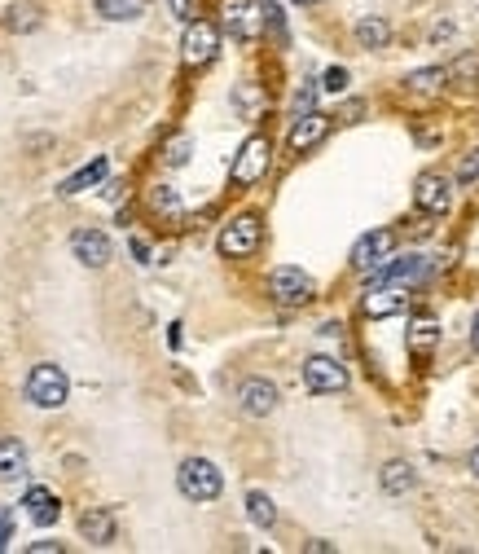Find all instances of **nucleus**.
Masks as SVG:
<instances>
[{
	"label": "nucleus",
	"mask_w": 479,
	"mask_h": 554,
	"mask_svg": "<svg viewBox=\"0 0 479 554\" xmlns=\"http://www.w3.org/2000/svg\"><path fill=\"white\" fill-rule=\"evenodd\" d=\"M295 5H321V0H295Z\"/></svg>",
	"instance_id": "39"
},
{
	"label": "nucleus",
	"mask_w": 479,
	"mask_h": 554,
	"mask_svg": "<svg viewBox=\"0 0 479 554\" xmlns=\"http://www.w3.org/2000/svg\"><path fill=\"white\" fill-rule=\"evenodd\" d=\"M0 27L14 31V36H27V31L40 27V5H31V0H14V5L0 14Z\"/></svg>",
	"instance_id": "18"
},
{
	"label": "nucleus",
	"mask_w": 479,
	"mask_h": 554,
	"mask_svg": "<svg viewBox=\"0 0 479 554\" xmlns=\"http://www.w3.org/2000/svg\"><path fill=\"white\" fill-rule=\"evenodd\" d=\"M383 282H396V286H418L427 277V260L422 256H405V260H387L383 264Z\"/></svg>",
	"instance_id": "20"
},
{
	"label": "nucleus",
	"mask_w": 479,
	"mask_h": 554,
	"mask_svg": "<svg viewBox=\"0 0 479 554\" xmlns=\"http://www.w3.org/2000/svg\"><path fill=\"white\" fill-rule=\"evenodd\" d=\"M176 489H181V497L203 506V502H216V497L225 493V475H220V467L207 458H185L181 471H176Z\"/></svg>",
	"instance_id": "1"
},
{
	"label": "nucleus",
	"mask_w": 479,
	"mask_h": 554,
	"mask_svg": "<svg viewBox=\"0 0 479 554\" xmlns=\"http://www.w3.org/2000/svg\"><path fill=\"white\" fill-rule=\"evenodd\" d=\"M172 14L189 22V18H194V0H172Z\"/></svg>",
	"instance_id": "35"
},
{
	"label": "nucleus",
	"mask_w": 479,
	"mask_h": 554,
	"mask_svg": "<svg viewBox=\"0 0 479 554\" xmlns=\"http://www.w3.org/2000/svg\"><path fill=\"white\" fill-rule=\"evenodd\" d=\"M150 203H154V212H181V198L167 190V185H159V190L150 194Z\"/></svg>",
	"instance_id": "28"
},
{
	"label": "nucleus",
	"mask_w": 479,
	"mask_h": 554,
	"mask_svg": "<svg viewBox=\"0 0 479 554\" xmlns=\"http://www.w3.org/2000/svg\"><path fill=\"white\" fill-rule=\"evenodd\" d=\"M27 475V445L18 436H0V480H22Z\"/></svg>",
	"instance_id": "17"
},
{
	"label": "nucleus",
	"mask_w": 479,
	"mask_h": 554,
	"mask_svg": "<svg viewBox=\"0 0 479 554\" xmlns=\"http://www.w3.org/2000/svg\"><path fill=\"white\" fill-rule=\"evenodd\" d=\"M216 49H220V31L211 27V22L189 18V31H185V44H181V58H185L189 66H207L211 58H216Z\"/></svg>",
	"instance_id": "9"
},
{
	"label": "nucleus",
	"mask_w": 479,
	"mask_h": 554,
	"mask_svg": "<svg viewBox=\"0 0 479 554\" xmlns=\"http://www.w3.org/2000/svg\"><path fill=\"white\" fill-rule=\"evenodd\" d=\"M185 159H189V141L181 137V141H172V146H167V163H172V168H181Z\"/></svg>",
	"instance_id": "32"
},
{
	"label": "nucleus",
	"mask_w": 479,
	"mask_h": 554,
	"mask_svg": "<svg viewBox=\"0 0 479 554\" xmlns=\"http://www.w3.org/2000/svg\"><path fill=\"white\" fill-rule=\"evenodd\" d=\"M326 132H330V119L317 115V110H308V115L295 119V128H291V137H286V141H291V150L304 154V150H313L317 141H326Z\"/></svg>",
	"instance_id": "15"
},
{
	"label": "nucleus",
	"mask_w": 479,
	"mask_h": 554,
	"mask_svg": "<svg viewBox=\"0 0 479 554\" xmlns=\"http://www.w3.org/2000/svg\"><path fill=\"white\" fill-rule=\"evenodd\" d=\"M264 27V9L255 0H225V31L233 40H255Z\"/></svg>",
	"instance_id": "10"
},
{
	"label": "nucleus",
	"mask_w": 479,
	"mask_h": 554,
	"mask_svg": "<svg viewBox=\"0 0 479 554\" xmlns=\"http://www.w3.org/2000/svg\"><path fill=\"white\" fill-rule=\"evenodd\" d=\"M418 489V471L409 467V462H400L392 458L383 467V493H392V497H405V493H414Z\"/></svg>",
	"instance_id": "19"
},
{
	"label": "nucleus",
	"mask_w": 479,
	"mask_h": 554,
	"mask_svg": "<svg viewBox=\"0 0 479 554\" xmlns=\"http://www.w3.org/2000/svg\"><path fill=\"white\" fill-rule=\"evenodd\" d=\"M247 515H251V524H255V528H273V524H277V506H273V497H269V493H260V489H251V493H247Z\"/></svg>",
	"instance_id": "23"
},
{
	"label": "nucleus",
	"mask_w": 479,
	"mask_h": 554,
	"mask_svg": "<svg viewBox=\"0 0 479 554\" xmlns=\"http://www.w3.org/2000/svg\"><path fill=\"white\" fill-rule=\"evenodd\" d=\"M22 506H27V515L36 519L40 528L58 524V515H62V502H58V493H53V489H44V484H31V489H27V497H22Z\"/></svg>",
	"instance_id": "14"
},
{
	"label": "nucleus",
	"mask_w": 479,
	"mask_h": 554,
	"mask_svg": "<svg viewBox=\"0 0 479 554\" xmlns=\"http://www.w3.org/2000/svg\"><path fill=\"white\" fill-rule=\"evenodd\" d=\"M233 106H238L242 115H255V110L264 106V93L255 84H238V88H233Z\"/></svg>",
	"instance_id": "26"
},
{
	"label": "nucleus",
	"mask_w": 479,
	"mask_h": 554,
	"mask_svg": "<svg viewBox=\"0 0 479 554\" xmlns=\"http://www.w3.org/2000/svg\"><path fill=\"white\" fill-rule=\"evenodd\" d=\"M458 181H462V185H475V181H479V150H475V154H466V159H462Z\"/></svg>",
	"instance_id": "29"
},
{
	"label": "nucleus",
	"mask_w": 479,
	"mask_h": 554,
	"mask_svg": "<svg viewBox=\"0 0 479 554\" xmlns=\"http://www.w3.org/2000/svg\"><path fill=\"white\" fill-rule=\"evenodd\" d=\"M387 40H392V27H387L383 18L356 22V44H361V49H387Z\"/></svg>",
	"instance_id": "22"
},
{
	"label": "nucleus",
	"mask_w": 479,
	"mask_h": 554,
	"mask_svg": "<svg viewBox=\"0 0 479 554\" xmlns=\"http://www.w3.org/2000/svg\"><path fill=\"white\" fill-rule=\"evenodd\" d=\"M40 550H53V554H62V541H36V546H31V554H40Z\"/></svg>",
	"instance_id": "36"
},
{
	"label": "nucleus",
	"mask_w": 479,
	"mask_h": 554,
	"mask_svg": "<svg viewBox=\"0 0 479 554\" xmlns=\"http://www.w3.org/2000/svg\"><path fill=\"white\" fill-rule=\"evenodd\" d=\"M80 533H84V541H93V546H110L115 533H119V524L106 506H88V511L80 515Z\"/></svg>",
	"instance_id": "16"
},
{
	"label": "nucleus",
	"mask_w": 479,
	"mask_h": 554,
	"mask_svg": "<svg viewBox=\"0 0 479 554\" xmlns=\"http://www.w3.org/2000/svg\"><path fill=\"white\" fill-rule=\"evenodd\" d=\"M313 93H317L313 84L299 88V93H295V115H308V110H313Z\"/></svg>",
	"instance_id": "33"
},
{
	"label": "nucleus",
	"mask_w": 479,
	"mask_h": 554,
	"mask_svg": "<svg viewBox=\"0 0 479 554\" xmlns=\"http://www.w3.org/2000/svg\"><path fill=\"white\" fill-rule=\"evenodd\" d=\"M9 537H14V511H9V506H0V550L9 546Z\"/></svg>",
	"instance_id": "31"
},
{
	"label": "nucleus",
	"mask_w": 479,
	"mask_h": 554,
	"mask_svg": "<svg viewBox=\"0 0 479 554\" xmlns=\"http://www.w3.org/2000/svg\"><path fill=\"white\" fill-rule=\"evenodd\" d=\"M471 343H475V352H479V313H475V326H471Z\"/></svg>",
	"instance_id": "37"
},
{
	"label": "nucleus",
	"mask_w": 479,
	"mask_h": 554,
	"mask_svg": "<svg viewBox=\"0 0 479 554\" xmlns=\"http://www.w3.org/2000/svg\"><path fill=\"white\" fill-rule=\"evenodd\" d=\"M405 308H409V286L387 282V286H378V291L365 295V313L370 317H392V313H405Z\"/></svg>",
	"instance_id": "13"
},
{
	"label": "nucleus",
	"mask_w": 479,
	"mask_h": 554,
	"mask_svg": "<svg viewBox=\"0 0 479 554\" xmlns=\"http://www.w3.org/2000/svg\"><path fill=\"white\" fill-rule=\"evenodd\" d=\"M260 238H264V229H260V220L255 216H238V220H229L225 229H220V256H229V260H247L260 251Z\"/></svg>",
	"instance_id": "4"
},
{
	"label": "nucleus",
	"mask_w": 479,
	"mask_h": 554,
	"mask_svg": "<svg viewBox=\"0 0 479 554\" xmlns=\"http://www.w3.org/2000/svg\"><path fill=\"white\" fill-rule=\"evenodd\" d=\"M66 396H71V379H66L62 365H36V370L27 374V401L36 409H62Z\"/></svg>",
	"instance_id": "2"
},
{
	"label": "nucleus",
	"mask_w": 479,
	"mask_h": 554,
	"mask_svg": "<svg viewBox=\"0 0 479 554\" xmlns=\"http://www.w3.org/2000/svg\"><path fill=\"white\" fill-rule=\"evenodd\" d=\"M106 22H137L150 9V0H93Z\"/></svg>",
	"instance_id": "21"
},
{
	"label": "nucleus",
	"mask_w": 479,
	"mask_h": 554,
	"mask_svg": "<svg viewBox=\"0 0 479 554\" xmlns=\"http://www.w3.org/2000/svg\"><path fill=\"white\" fill-rule=\"evenodd\" d=\"M269 137H251L247 146L238 150V159H233V185H255L264 181V172H269Z\"/></svg>",
	"instance_id": "7"
},
{
	"label": "nucleus",
	"mask_w": 479,
	"mask_h": 554,
	"mask_svg": "<svg viewBox=\"0 0 479 554\" xmlns=\"http://www.w3.org/2000/svg\"><path fill=\"white\" fill-rule=\"evenodd\" d=\"M277 401H282V392H277L273 379H247L238 387V405L247 418H269L277 409Z\"/></svg>",
	"instance_id": "11"
},
{
	"label": "nucleus",
	"mask_w": 479,
	"mask_h": 554,
	"mask_svg": "<svg viewBox=\"0 0 479 554\" xmlns=\"http://www.w3.org/2000/svg\"><path fill=\"white\" fill-rule=\"evenodd\" d=\"M321 88H326V93H343V88H348V71H343V66H330Z\"/></svg>",
	"instance_id": "30"
},
{
	"label": "nucleus",
	"mask_w": 479,
	"mask_h": 554,
	"mask_svg": "<svg viewBox=\"0 0 479 554\" xmlns=\"http://www.w3.org/2000/svg\"><path fill=\"white\" fill-rule=\"evenodd\" d=\"M269 295L286 308H304L317 295V282L304 269H295V264H282V269L269 273Z\"/></svg>",
	"instance_id": "3"
},
{
	"label": "nucleus",
	"mask_w": 479,
	"mask_h": 554,
	"mask_svg": "<svg viewBox=\"0 0 479 554\" xmlns=\"http://www.w3.org/2000/svg\"><path fill=\"white\" fill-rule=\"evenodd\" d=\"M431 339H436V321H418V326H414V343L422 348V343H431Z\"/></svg>",
	"instance_id": "34"
},
{
	"label": "nucleus",
	"mask_w": 479,
	"mask_h": 554,
	"mask_svg": "<svg viewBox=\"0 0 479 554\" xmlns=\"http://www.w3.org/2000/svg\"><path fill=\"white\" fill-rule=\"evenodd\" d=\"M444 71H449V80H475V75H479V58H475V53H462V58L453 62V66H444Z\"/></svg>",
	"instance_id": "27"
},
{
	"label": "nucleus",
	"mask_w": 479,
	"mask_h": 554,
	"mask_svg": "<svg viewBox=\"0 0 479 554\" xmlns=\"http://www.w3.org/2000/svg\"><path fill=\"white\" fill-rule=\"evenodd\" d=\"M414 203H418L422 216H449V207H453L449 181H444L440 172H422L418 185H414Z\"/></svg>",
	"instance_id": "8"
},
{
	"label": "nucleus",
	"mask_w": 479,
	"mask_h": 554,
	"mask_svg": "<svg viewBox=\"0 0 479 554\" xmlns=\"http://www.w3.org/2000/svg\"><path fill=\"white\" fill-rule=\"evenodd\" d=\"M106 168H110V163H106V159H93V163H88V168H80V172H75V176H66V181H62V194H66V198H71V194H80V190H88V185H97V181H102V176H106Z\"/></svg>",
	"instance_id": "24"
},
{
	"label": "nucleus",
	"mask_w": 479,
	"mask_h": 554,
	"mask_svg": "<svg viewBox=\"0 0 479 554\" xmlns=\"http://www.w3.org/2000/svg\"><path fill=\"white\" fill-rule=\"evenodd\" d=\"M392 251H396V234H392V229H374V234H365V238L352 247V269H356V273L383 269V264L392 260Z\"/></svg>",
	"instance_id": "5"
},
{
	"label": "nucleus",
	"mask_w": 479,
	"mask_h": 554,
	"mask_svg": "<svg viewBox=\"0 0 479 554\" xmlns=\"http://www.w3.org/2000/svg\"><path fill=\"white\" fill-rule=\"evenodd\" d=\"M71 251H75V260H80L84 269H106L110 256H115V247H110V238L102 234V229H75Z\"/></svg>",
	"instance_id": "12"
},
{
	"label": "nucleus",
	"mask_w": 479,
	"mask_h": 554,
	"mask_svg": "<svg viewBox=\"0 0 479 554\" xmlns=\"http://www.w3.org/2000/svg\"><path fill=\"white\" fill-rule=\"evenodd\" d=\"M471 471H475V480H479V449L471 453Z\"/></svg>",
	"instance_id": "38"
},
{
	"label": "nucleus",
	"mask_w": 479,
	"mask_h": 554,
	"mask_svg": "<svg viewBox=\"0 0 479 554\" xmlns=\"http://www.w3.org/2000/svg\"><path fill=\"white\" fill-rule=\"evenodd\" d=\"M304 383H308V392L313 396H334V392H343L348 387V370H343L334 357H308L304 361Z\"/></svg>",
	"instance_id": "6"
},
{
	"label": "nucleus",
	"mask_w": 479,
	"mask_h": 554,
	"mask_svg": "<svg viewBox=\"0 0 479 554\" xmlns=\"http://www.w3.org/2000/svg\"><path fill=\"white\" fill-rule=\"evenodd\" d=\"M409 88H418V93H436L440 84H449V71H444V66H427V71H414L405 80Z\"/></svg>",
	"instance_id": "25"
}]
</instances>
